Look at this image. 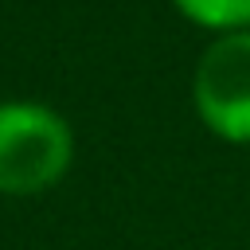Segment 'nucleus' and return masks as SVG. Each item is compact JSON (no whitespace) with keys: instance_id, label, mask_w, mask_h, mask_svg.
Segmentation results:
<instances>
[{"instance_id":"f257e3e1","label":"nucleus","mask_w":250,"mask_h":250,"mask_svg":"<svg viewBox=\"0 0 250 250\" xmlns=\"http://www.w3.org/2000/svg\"><path fill=\"white\" fill-rule=\"evenodd\" d=\"M74 160V133L62 113L39 102H0V195H39Z\"/></svg>"},{"instance_id":"f03ea898","label":"nucleus","mask_w":250,"mask_h":250,"mask_svg":"<svg viewBox=\"0 0 250 250\" xmlns=\"http://www.w3.org/2000/svg\"><path fill=\"white\" fill-rule=\"evenodd\" d=\"M195 117L230 145H250V31L215 35L191 74Z\"/></svg>"},{"instance_id":"7ed1b4c3","label":"nucleus","mask_w":250,"mask_h":250,"mask_svg":"<svg viewBox=\"0 0 250 250\" xmlns=\"http://www.w3.org/2000/svg\"><path fill=\"white\" fill-rule=\"evenodd\" d=\"M180 16L207 31H250V0H172Z\"/></svg>"}]
</instances>
